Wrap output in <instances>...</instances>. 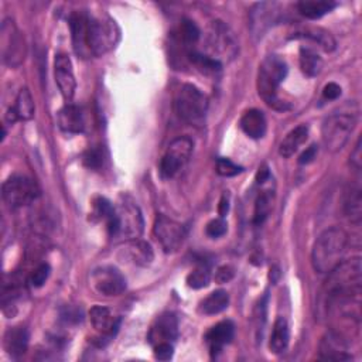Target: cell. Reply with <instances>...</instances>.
I'll return each instance as SVG.
<instances>
[{"label":"cell","mask_w":362,"mask_h":362,"mask_svg":"<svg viewBox=\"0 0 362 362\" xmlns=\"http://www.w3.org/2000/svg\"><path fill=\"white\" fill-rule=\"evenodd\" d=\"M153 235L163 248L164 252L173 254L181 248L187 237V231L180 222L160 214L154 221Z\"/></svg>","instance_id":"11"},{"label":"cell","mask_w":362,"mask_h":362,"mask_svg":"<svg viewBox=\"0 0 362 362\" xmlns=\"http://www.w3.org/2000/svg\"><path fill=\"white\" fill-rule=\"evenodd\" d=\"M228 230L227 222L224 221V218H217L208 222V225L205 228V232L210 238H219L222 235H225Z\"/></svg>","instance_id":"37"},{"label":"cell","mask_w":362,"mask_h":362,"mask_svg":"<svg viewBox=\"0 0 362 362\" xmlns=\"http://www.w3.org/2000/svg\"><path fill=\"white\" fill-rule=\"evenodd\" d=\"M269 177H270L269 167H268V165L259 167V172H258V174H257V181H258L259 184H262V183H265L266 180H269Z\"/></svg>","instance_id":"44"},{"label":"cell","mask_w":362,"mask_h":362,"mask_svg":"<svg viewBox=\"0 0 362 362\" xmlns=\"http://www.w3.org/2000/svg\"><path fill=\"white\" fill-rule=\"evenodd\" d=\"M207 46L211 52L210 57L219 63L234 60L239 51L234 32L221 20L211 23L207 34Z\"/></svg>","instance_id":"7"},{"label":"cell","mask_w":362,"mask_h":362,"mask_svg":"<svg viewBox=\"0 0 362 362\" xmlns=\"http://www.w3.org/2000/svg\"><path fill=\"white\" fill-rule=\"evenodd\" d=\"M179 337V320L174 314H161L149 331V341L152 345L160 343H173Z\"/></svg>","instance_id":"16"},{"label":"cell","mask_w":362,"mask_h":362,"mask_svg":"<svg viewBox=\"0 0 362 362\" xmlns=\"http://www.w3.org/2000/svg\"><path fill=\"white\" fill-rule=\"evenodd\" d=\"M40 194L37 184L27 176L14 174L2 187V196L10 208H21L32 204Z\"/></svg>","instance_id":"8"},{"label":"cell","mask_w":362,"mask_h":362,"mask_svg":"<svg viewBox=\"0 0 362 362\" xmlns=\"http://www.w3.org/2000/svg\"><path fill=\"white\" fill-rule=\"evenodd\" d=\"M90 319L94 328L102 337H112L119 328V320L103 305H94L90 312Z\"/></svg>","instance_id":"18"},{"label":"cell","mask_w":362,"mask_h":362,"mask_svg":"<svg viewBox=\"0 0 362 362\" xmlns=\"http://www.w3.org/2000/svg\"><path fill=\"white\" fill-rule=\"evenodd\" d=\"M3 344L9 355L14 358L21 356L29 347V331L21 325L10 327L5 334Z\"/></svg>","instance_id":"20"},{"label":"cell","mask_w":362,"mask_h":362,"mask_svg":"<svg viewBox=\"0 0 362 362\" xmlns=\"http://www.w3.org/2000/svg\"><path fill=\"white\" fill-rule=\"evenodd\" d=\"M194 143L190 137L180 136L169 145L160 161V174L163 179L176 177L188 163Z\"/></svg>","instance_id":"9"},{"label":"cell","mask_w":362,"mask_h":362,"mask_svg":"<svg viewBox=\"0 0 362 362\" xmlns=\"http://www.w3.org/2000/svg\"><path fill=\"white\" fill-rule=\"evenodd\" d=\"M340 95H341V87L336 82H328L323 90V97L328 101L337 99Z\"/></svg>","instance_id":"41"},{"label":"cell","mask_w":362,"mask_h":362,"mask_svg":"<svg viewBox=\"0 0 362 362\" xmlns=\"http://www.w3.org/2000/svg\"><path fill=\"white\" fill-rule=\"evenodd\" d=\"M288 75V66L279 55H268L258 71V92L259 97L270 106L283 109V102L279 99L281 83Z\"/></svg>","instance_id":"4"},{"label":"cell","mask_w":362,"mask_h":362,"mask_svg":"<svg viewBox=\"0 0 362 362\" xmlns=\"http://www.w3.org/2000/svg\"><path fill=\"white\" fill-rule=\"evenodd\" d=\"M337 8L336 2L331 0H303L297 3V9L301 16L310 20H317L330 13L332 9Z\"/></svg>","instance_id":"25"},{"label":"cell","mask_w":362,"mask_h":362,"mask_svg":"<svg viewBox=\"0 0 362 362\" xmlns=\"http://www.w3.org/2000/svg\"><path fill=\"white\" fill-rule=\"evenodd\" d=\"M174 348L172 343H160L154 345V356L160 361H169L173 358Z\"/></svg>","instance_id":"39"},{"label":"cell","mask_w":362,"mask_h":362,"mask_svg":"<svg viewBox=\"0 0 362 362\" xmlns=\"http://www.w3.org/2000/svg\"><path fill=\"white\" fill-rule=\"evenodd\" d=\"M59 125L67 133H81L86 128L83 114L81 108L72 103H67L59 112Z\"/></svg>","instance_id":"21"},{"label":"cell","mask_w":362,"mask_h":362,"mask_svg":"<svg viewBox=\"0 0 362 362\" xmlns=\"http://www.w3.org/2000/svg\"><path fill=\"white\" fill-rule=\"evenodd\" d=\"M241 129L250 139H261L266 133V118L262 110L249 109L241 118Z\"/></svg>","instance_id":"22"},{"label":"cell","mask_w":362,"mask_h":362,"mask_svg":"<svg viewBox=\"0 0 362 362\" xmlns=\"http://www.w3.org/2000/svg\"><path fill=\"white\" fill-rule=\"evenodd\" d=\"M2 60L10 68H17L26 59V43L12 19L2 23Z\"/></svg>","instance_id":"10"},{"label":"cell","mask_w":362,"mask_h":362,"mask_svg":"<svg viewBox=\"0 0 362 362\" xmlns=\"http://www.w3.org/2000/svg\"><path fill=\"white\" fill-rule=\"evenodd\" d=\"M50 266L47 263H41L40 266H37L33 273L30 274L29 277V283L33 286V288H41L47 279H48V276H50Z\"/></svg>","instance_id":"36"},{"label":"cell","mask_w":362,"mask_h":362,"mask_svg":"<svg viewBox=\"0 0 362 362\" xmlns=\"http://www.w3.org/2000/svg\"><path fill=\"white\" fill-rule=\"evenodd\" d=\"M119 41V29L115 20L106 14L87 13L86 44L90 55H101L112 50Z\"/></svg>","instance_id":"3"},{"label":"cell","mask_w":362,"mask_h":362,"mask_svg":"<svg viewBox=\"0 0 362 362\" xmlns=\"http://www.w3.org/2000/svg\"><path fill=\"white\" fill-rule=\"evenodd\" d=\"M108 232L110 238L121 241L139 239L143 232V217L139 207L128 197H123L114 208V214L108 219Z\"/></svg>","instance_id":"2"},{"label":"cell","mask_w":362,"mask_h":362,"mask_svg":"<svg viewBox=\"0 0 362 362\" xmlns=\"http://www.w3.org/2000/svg\"><path fill=\"white\" fill-rule=\"evenodd\" d=\"M228 210H230V201H228L227 196H224V197H222L221 203H219V207H218V211H219V215H221V218H224V217L227 215Z\"/></svg>","instance_id":"45"},{"label":"cell","mask_w":362,"mask_h":362,"mask_svg":"<svg viewBox=\"0 0 362 362\" xmlns=\"http://www.w3.org/2000/svg\"><path fill=\"white\" fill-rule=\"evenodd\" d=\"M243 169L241 165L235 164L232 160L225 159V157H219L217 160V173L222 177H234L239 174Z\"/></svg>","instance_id":"34"},{"label":"cell","mask_w":362,"mask_h":362,"mask_svg":"<svg viewBox=\"0 0 362 362\" xmlns=\"http://www.w3.org/2000/svg\"><path fill=\"white\" fill-rule=\"evenodd\" d=\"M317 152H319L317 146H316V145H312L310 148L305 149V152L300 156L299 163H300V164H309V163H312V161L316 159Z\"/></svg>","instance_id":"43"},{"label":"cell","mask_w":362,"mask_h":362,"mask_svg":"<svg viewBox=\"0 0 362 362\" xmlns=\"http://www.w3.org/2000/svg\"><path fill=\"white\" fill-rule=\"evenodd\" d=\"M234 276H235V269L232 266H221L218 268V270L215 272V281L218 283H228L234 279Z\"/></svg>","instance_id":"40"},{"label":"cell","mask_w":362,"mask_h":362,"mask_svg":"<svg viewBox=\"0 0 362 362\" xmlns=\"http://www.w3.org/2000/svg\"><path fill=\"white\" fill-rule=\"evenodd\" d=\"M301 71L308 77H317L323 70V60L310 47H301L299 54Z\"/></svg>","instance_id":"27"},{"label":"cell","mask_w":362,"mask_h":362,"mask_svg":"<svg viewBox=\"0 0 362 362\" xmlns=\"http://www.w3.org/2000/svg\"><path fill=\"white\" fill-rule=\"evenodd\" d=\"M350 237L345 230L332 227L319 235L312 250V263L317 273L328 274L344 261Z\"/></svg>","instance_id":"1"},{"label":"cell","mask_w":362,"mask_h":362,"mask_svg":"<svg viewBox=\"0 0 362 362\" xmlns=\"http://www.w3.org/2000/svg\"><path fill=\"white\" fill-rule=\"evenodd\" d=\"M281 5L274 2H263L254 6L250 12V30L255 37H262L270 27L281 20Z\"/></svg>","instance_id":"14"},{"label":"cell","mask_w":362,"mask_h":362,"mask_svg":"<svg viewBox=\"0 0 362 362\" xmlns=\"http://www.w3.org/2000/svg\"><path fill=\"white\" fill-rule=\"evenodd\" d=\"M309 128L308 125H299L293 130H290L279 146V154L283 157H292L299 148L308 141Z\"/></svg>","instance_id":"24"},{"label":"cell","mask_w":362,"mask_h":362,"mask_svg":"<svg viewBox=\"0 0 362 362\" xmlns=\"http://www.w3.org/2000/svg\"><path fill=\"white\" fill-rule=\"evenodd\" d=\"M320 358L328 361H351L350 343L344 332L331 328L328 330L320 341L319 347Z\"/></svg>","instance_id":"13"},{"label":"cell","mask_w":362,"mask_h":362,"mask_svg":"<svg viewBox=\"0 0 362 362\" xmlns=\"http://www.w3.org/2000/svg\"><path fill=\"white\" fill-rule=\"evenodd\" d=\"M230 304V294L225 290H215L211 294H208L201 303H200V313L205 316H215L221 312H224Z\"/></svg>","instance_id":"26"},{"label":"cell","mask_w":362,"mask_h":362,"mask_svg":"<svg viewBox=\"0 0 362 362\" xmlns=\"http://www.w3.org/2000/svg\"><path fill=\"white\" fill-rule=\"evenodd\" d=\"M273 208V197L270 191H263L259 194V197L257 199L255 203V212H254V222L257 225L263 224L270 215V211Z\"/></svg>","instance_id":"31"},{"label":"cell","mask_w":362,"mask_h":362,"mask_svg":"<svg viewBox=\"0 0 362 362\" xmlns=\"http://www.w3.org/2000/svg\"><path fill=\"white\" fill-rule=\"evenodd\" d=\"M19 121H30L36 114V106L30 91L27 88L20 90L14 106H12Z\"/></svg>","instance_id":"29"},{"label":"cell","mask_w":362,"mask_h":362,"mask_svg":"<svg viewBox=\"0 0 362 362\" xmlns=\"http://www.w3.org/2000/svg\"><path fill=\"white\" fill-rule=\"evenodd\" d=\"M122 252L136 266H149L153 261V250L150 245L141 239L126 241Z\"/></svg>","instance_id":"19"},{"label":"cell","mask_w":362,"mask_h":362,"mask_svg":"<svg viewBox=\"0 0 362 362\" xmlns=\"http://www.w3.org/2000/svg\"><path fill=\"white\" fill-rule=\"evenodd\" d=\"M289 340H290V328L288 320L285 317H277L270 334V341H269L270 351L274 354H282L288 348Z\"/></svg>","instance_id":"23"},{"label":"cell","mask_w":362,"mask_h":362,"mask_svg":"<svg viewBox=\"0 0 362 362\" xmlns=\"http://www.w3.org/2000/svg\"><path fill=\"white\" fill-rule=\"evenodd\" d=\"M351 159V165L354 167V169L356 172L361 170V167H362V150H361V139H358L356 143H355V148L350 156Z\"/></svg>","instance_id":"42"},{"label":"cell","mask_w":362,"mask_h":362,"mask_svg":"<svg viewBox=\"0 0 362 362\" xmlns=\"http://www.w3.org/2000/svg\"><path fill=\"white\" fill-rule=\"evenodd\" d=\"M54 75L57 87L63 95V98L70 103L74 99L77 81L72 70V63L67 54H57L54 60Z\"/></svg>","instance_id":"15"},{"label":"cell","mask_w":362,"mask_h":362,"mask_svg":"<svg viewBox=\"0 0 362 362\" xmlns=\"http://www.w3.org/2000/svg\"><path fill=\"white\" fill-rule=\"evenodd\" d=\"M102 161H103V157H102L101 150L98 149L88 150L86 156H83V163H86V165L90 167V169H99Z\"/></svg>","instance_id":"38"},{"label":"cell","mask_w":362,"mask_h":362,"mask_svg":"<svg viewBox=\"0 0 362 362\" xmlns=\"http://www.w3.org/2000/svg\"><path fill=\"white\" fill-rule=\"evenodd\" d=\"M187 60L204 75H217L222 68V63L211 59L210 55H203L194 50L188 54Z\"/></svg>","instance_id":"30"},{"label":"cell","mask_w":362,"mask_h":362,"mask_svg":"<svg viewBox=\"0 0 362 362\" xmlns=\"http://www.w3.org/2000/svg\"><path fill=\"white\" fill-rule=\"evenodd\" d=\"M303 37H308L310 40H313L314 43H317L321 48H324L325 51H331L336 48V40L332 39V36L321 29H313V30H309L305 32L303 34Z\"/></svg>","instance_id":"33"},{"label":"cell","mask_w":362,"mask_h":362,"mask_svg":"<svg viewBox=\"0 0 362 362\" xmlns=\"http://www.w3.org/2000/svg\"><path fill=\"white\" fill-rule=\"evenodd\" d=\"M358 122V110H344L330 115L321 128L323 145L327 152L337 153L348 142V139Z\"/></svg>","instance_id":"6"},{"label":"cell","mask_w":362,"mask_h":362,"mask_svg":"<svg viewBox=\"0 0 362 362\" xmlns=\"http://www.w3.org/2000/svg\"><path fill=\"white\" fill-rule=\"evenodd\" d=\"M114 208L115 205H112V203H110L109 200L99 197L94 203V217L108 222V219L114 214Z\"/></svg>","instance_id":"35"},{"label":"cell","mask_w":362,"mask_h":362,"mask_svg":"<svg viewBox=\"0 0 362 362\" xmlns=\"http://www.w3.org/2000/svg\"><path fill=\"white\" fill-rule=\"evenodd\" d=\"M174 110L177 117L185 123L200 128L205 123L208 99L191 83H184L174 97Z\"/></svg>","instance_id":"5"},{"label":"cell","mask_w":362,"mask_h":362,"mask_svg":"<svg viewBox=\"0 0 362 362\" xmlns=\"http://www.w3.org/2000/svg\"><path fill=\"white\" fill-rule=\"evenodd\" d=\"M211 282V272L207 266H199L187 276V285L191 289L207 288Z\"/></svg>","instance_id":"32"},{"label":"cell","mask_w":362,"mask_h":362,"mask_svg":"<svg viewBox=\"0 0 362 362\" xmlns=\"http://www.w3.org/2000/svg\"><path fill=\"white\" fill-rule=\"evenodd\" d=\"M91 288L102 296H119L126 290V279L117 268L101 266L91 273Z\"/></svg>","instance_id":"12"},{"label":"cell","mask_w":362,"mask_h":362,"mask_svg":"<svg viewBox=\"0 0 362 362\" xmlns=\"http://www.w3.org/2000/svg\"><path fill=\"white\" fill-rule=\"evenodd\" d=\"M235 337V325L230 320H224L208 330L205 334V343L212 356H217Z\"/></svg>","instance_id":"17"},{"label":"cell","mask_w":362,"mask_h":362,"mask_svg":"<svg viewBox=\"0 0 362 362\" xmlns=\"http://www.w3.org/2000/svg\"><path fill=\"white\" fill-rule=\"evenodd\" d=\"M344 214L352 224L359 225L362 218V196L359 185L352 187L350 191H347L344 200Z\"/></svg>","instance_id":"28"}]
</instances>
